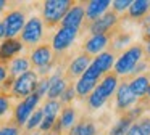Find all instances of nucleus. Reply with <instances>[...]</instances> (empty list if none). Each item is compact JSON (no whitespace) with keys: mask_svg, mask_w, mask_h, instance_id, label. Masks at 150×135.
Listing matches in <instances>:
<instances>
[{"mask_svg":"<svg viewBox=\"0 0 150 135\" xmlns=\"http://www.w3.org/2000/svg\"><path fill=\"white\" fill-rule=\"evenodd\" d=\"M118 87V76L111 71V72H107L103 76V79L100 80L97 87L92 90V93L87 98V105L89 108L92 109H100L102 106L107 103V100L116 92Z\"/></svg>","mask_w":150,"mask_h":135,"instance_id":"1","label":"nucleus"},{"mask_svg":"<svg viewBox=\"0 0 150 135\" xmlns=\"http://www.w3.org/2000/svg\"><path fill=\"white\" fill-rule=\"evenodd\" d=\"M74 2L71 0H47L42 3V22L47 27H55L62 22L63 16L66 15Z\"/></svg>","mask_w":150,"mask_h":135,"instance_id":"2","label":"nucleus"},{"mask_svg":"<svg viewBox=\"0 0 150 135\" xmlns=\"http://www.w3.org/2000/svg\"><path fill=\"white\" fill-rule=\"evenodd\" d=\"M144 56V47L140 44H134L131 45L127 50H124L123 53L120 55L116 61H115V71L113 72L116 76H124L127 77L131 74V71L134 69L137 63L142 60Z\"/></svg>","mask_w":150,"mask_h":135,"instance_id":"3","label":"nucleus"},{"mask_svg":"<svg viewBox=\"0 0 150 135\" xmlns=\"http://www.w3.org/2000/svg\"><path fill=\"white\" fill-rule=\"evenodd\" d=\"M37 80H39L37 74L34 72V71H31V69L26 71L24 74H21V76L15 77L10 96L11 98H23L24 100L26 96H29L31 93H34L36 85H37Z\"/></svg>","mask_w":150,"mask_h":135,"instance_id":"4","label":"nucleus"},{"mask_svg":"<svg viewBox=\"0 0 150 135\" xmlns=\"http://www.w3.org/2000/svg\"><path fill=\"white\" fill-rule=\"evenodd\" d=\"M2 24H4L5 39H16V35L23 31L24 24H26V13H24V10L15 8V10L7 11L4 19H2Z\"/></svg>","mask_w":150,"mask_h":135,"instance_id":"5","label":"nucleus"},{"mask_svg":"<svg viewBox=\"0 0 150 135\" xmlns=\"http://www.w3.org/2000/svg\"><path fill=\"white\" fill-rule=\"evenodd\" d=\"M44 39V22L39 16H33L26 21L23 31L20 34V40L23 45H37Z\"/></svg>","mask_w":150,"mask_h":135,"instance_id":"6","label":"nucleus"},{"mask_svg":"<svg viewBox=\"0 0 150 135\" xmlns=\"http://www.w3.org/2000/svg\"><path fill=\"white\" fill-rule=\"evenodd\" d=\"M39 101H40V98L36 95V93H31L29 96H26L24 100H21V101L15 106V109H13V117H11V122H13L16 127L21 129L28 122L29 116L34 112V109H36V106L39 105Z\"/></svg>","mask_w":150,"mask_h":135,"instance_id":"7","label":"nucleus"},{"mask_svg":"<svg viewBox=\"0 0 150 135\" xmlns=\"http://www.w3.org/2000/svg\"><path fill=\"white\" fill-rule=\"evenodd\" d=\"M118 22H120L118 15L113 10H108V11L103 13L100 18H97L95 21L89 22L86 27H87V31L91 32L92 35H100V34H108V32H111L113 29H116Z\"/></svg>","mask_w":150,"mask_h":135,"instance_id":"8","label":"nucleus"},{"mask_svg":"<svg viewBox=\"0 0 150 135\" xmlns=\"http://www.w3.org/2000/svg\"><path fill=\"white\" fill-rule=\"evenodd\" d=\"M78 29H73V27H60L58 31L55 32V35L52 37V50L53 53L57 55H62L71 47V44L76 40L78 37Z\"/></svg>","mask_w":150,"mask_h":135,"instance_id":"9","label":"nucleus"},{"mask_svg":"<svg viewBox=\"0 0 150 135\" xmlns=\"http://www.w3.org/2000/svg\"><path fill=\"white\" fill-rule=\"evenodd\" d=\"M84 16H86V3L84 2H79V3L74 2V5L63 16L60 24H62V27H73V29H78L79 31V27L84 22Z\"/></svg>","mask_w":150,"mask_h":135,"instance_id":"10","label":"nucleus"},{"mask_svg":"<svg viewBox=\"0 0 150 135\" xmlns=\"http://www.w3.org/2000/svg\"><path fill=\"white\" fill-rule=\"evenodd\" d=\"M53 58H55V53H53L52 47H50L49 44H40V45H37L36 48L31 50L29 63H31V66L39 69V68L47 66L49 63H52Z\"/></svg>","mask_w":150,"mask_h":135,"instance_id":"11","label":"nucleus"},{"mask_svg":"<svg viewBox=\"0 0 150 135\" xmlns=\"http://www.w3.org/2000/svg\"><path fill=\"white\" fill-rule=\"evenodd\" d=\"M134 103H137V98H136V95L131 92L129 85H127L126 79H124L123 82L118 84V87H116V111L123 114V112L127 111Z\"/></svg>","mask_w":150,"mask_h":135,"instance_id":"12","label":"nucleus"},{"mask_svg":"<svg viewBox=\"0 0 150 135\" xmlns=\"http://www.w3.org/2000/svg\"><path fill=\"white\" fill-rule=\"evenodd\" d=\"M92 63V56H89L87 53H81L68 64V68L65 69V79L73 80L76 77H81L82 74L86 72V69L89 68V64Z\"/></svg>","mask_w":150,"mask_h":135,"instance_id":"13","label":"nucleus"},{"mask_svg":"<svg viewBox=\"0 0 150 135\" xmlns=\"http://www.w3.org/2000/svg\"><path fill=\"white\" fill-rule=\"evenodd\" d=\"M113 31H115V29H113ZM113 31L108 32V34L91 35V37H89L87 40L84 42V45H82V48H84V53H87L89 56L102 53V51H103L105 48L108 47V44H110L111 35H113Z\"/></svg>","mask_w":150,"mask_h":135,"instance_id":"14","label":"nucleus"},{"mask_svg":"<svg viewBox=\"0 0 150 135\" xmlns=\"http://www.w3.org/2000/svg\"><path fill=\"white\" fill-rule=\"evenodd\" d=\"M23 48L24 45L21 44L20 39H4L0 44V63L8 66V63L15 60V56L21 53Z\"/></svg>","mask_w":150,"mask_h":135,"instance_id":"15","label":"nucleus"},{"mask_svg":"<svg viewBox=\"0 0 150 135\" xmlns=\"http://www.w3.org/2000/svg\"><path fill=\"white\" fill-rule=\"evenodd\" d=\"M131 92L136 95L137 100H142L147 96V92H149V87H150V74H140V76H136L127 82Z\"/></svg>","mask_w":150,"mask_h":135,"instance_id":"16","label":"nucleus"},{"mask_svg":"<svg viewBox=\"0 0 150 135\" xmlns=\"http://www.w3.org/2000/svg\"><path fill=\"white\" fill-rule=\"evenodd\" d=\"M111 5L110 0H92V2L86 3V16L89 22L95 21L97 18H100L103 13L108 11V6Z\"/></svg>","mask_w":150,"mask_h":135,"instance_id":"17","label":"nucleus"},{"mask_svg":"<svg viewBox=\"0 0 150 135\" xmlns=\"http://www.w3.org/2000/svg\"><path fill=\"white\" fill-rule=\"evenodd\" d=\"M113 64H115V55L110 53V51H102V53H98L97 56L92 60L91 68L94 71H97L100 76H105V74L111 69Z\"/></svg>","mask_w":150,"mask_h":135,"instance_id":"18","label":"nucleus"},{"mask_svg":"<svg viewBox=\"0 0 150 135\" xmlns=\"http://www.w3.org/2000/svg\"><path fill=\"white\" fill-rule=\"evenodd\" d=\"M68 135H97V127L91 117L82 116L74 125L68 130Z\"/></svg>","mask_w":150,"mask_h":135,"instance_id":"19","label":"nucleus"},{"mask_svg":"<svg viewBox=\"0 0 150 135\" xmlns=\"http://www.w3.org/2000/svg\"><path fill=\"white\" fill-rule=\"evenodd\" d=\"M147 13H150V0H136L127 8V16L136 21H140Z\"/></svg>","mask_w":150,"mask_h":135,"instance_id":"20","label":"nucleus"},{"mask_svg":"<svg viewBox=\"0 0 150 135\" xmlns=\"http://www.w3.org/2000/svg\"><path fill=\"white\" fill-rule=\"evenodd\" d=\"M31 63H29V58L26 56H18L15 60H11L8 63V76L11 77H18L21 74H24L26 71H29Z\"/></svg>","mask_w":150,"mask_h":135,"instance_id":"21","label":"nucleus"},{"mask_svg":"<svg viewBox=\"0 0 150 135\" xmlns=\"http://www.w3.org/2000/svg\"><path fill=\"white\" fill-rule=\"evenodd\" d=\"M131 39H132V37H131V34H127V32H120V31H116V29H115L113 35H111V40H110V44H111L110 53L116 55L118 51H121L131 42Z\"/></svg>","mask_w":150,"mask_h":135,"instance_id":"22","label":"nucleus"},{"mask_svg":"<svg viewBox=\"0 0 150 135\" xmlns=\"http://www.w3.org/2000/svg\"><path fill=\"white\" fill-rule=\"evenodd\" d=\"M58 121L63 130H69L76 124V109L73 106H65L62 109V114L58 116Z\"/></svg>","mask_w":150,"mask_h":135,"instance_id":"23","label":"nucleus"},{"mask_svg":"<svg viewBox=\"0 0 150 135\" xmlns=\"http://www.w3.org/2000/svg\"><path fill=\"white\" fill-rule=\"evenodd\" d=\"M97 82H98V80H92V79H84V77H79V80L76 82V85H74L76 95L81 96V98L91 95L92 90L97 87Z\"/></svg>","mask_w":150,"mask_h":135,"instance_id":"24","label":"nucleus"},{"mask_svg":"<svg viewBox=\"0 0 150 135\" xmlns=\"http://www.w3.org/2000/svg\"><path fill=\"white\" fill-rule=\"evenodd\" d=\"M132 124H134V122L131 121L129 117H126V116L123 114L120 119H118L116 124L110 129V135H126L127 129H129Z\"/></svg>","mask_w":150,"mask_h":135,"instance_id":"25","label":"nucleus"},{"mask_svg":"<svg viewBox=\"0 0 150 135\" xmlns=\"http://www.w3.org/2000/svg\"><path fill=\"white\" fill-rule=\"evenodd\" d=\"M62 103L58 100H47L42 106V112L44 116H49V117H58V112L62 111Z\"/></svg>","mask_w":150,"mask_h":135,"instance_id":"26","label":"nucleus"},{"mask_svg":"<svg viewBox=\"0 0 150 135\" xmlns=\"http://www.w3.org/2000/svg\"><path fill=\"white\" fill-rule=\"evenodd\" d=\"M44 119V112H42V108L39 109H34V112L29 116V119H28V122L24 125H26V130L28 132H33L36 127H39V124L42 122Z\"/></svg>","mask_w":150,"mask_h":135,"instance_id":"27","label":"nucleus"},{"mask_svg":"<svg viewBox=\"0 0 150 135\" xmlns=\"http://www.w3.org/2000/svg\"><path fill=\"white\" fill-rule=\"evenodd\" d=\"M74 96H76V90H74V85L73 84H68V87L65 89V92L62 93V96H60V103L62 105H66V106H69V103L74 100Z\"/></svg>","mask_w":150,"mask_h":135,"instance_id":"28","label":"nucleus"},{"mask_svg":"<svg viewBox=\"0 0 150 135\" xmlns=\"http://www.w3.org/2000/svg\"><path fill=\"white\" fill-rule=\"evenodd\" d=\"M11 108V96L0 93V117H4Z\"/></svg>","mask_w":150,"mask_h":135,"instance_id":"29","label":"nucleus"},{"mask_svg":"<svg viewBox=\"0 0 150 135\" xmlns=\"http://www.w3.org/2000/svg\"><path fill=\"white\" fill-rule=\"evenodd\" d=\"M47 90H49V77H42L40 80H37L34 93H36L39 98H42L44 95H47Z\"/></svg>","mask_w":150,"mask_h":135,"instance_id":"30","label":"nucleus"},{"mask_svg":"<svg viewBox=\"0 0 150 135\" xmlns=\"http://www.w3.org/2000/svg\"><path fill=\"white\" fill-rule=\"evenodd\" d=\"M131 0H115L111 2V6H113V11L116 13H123V11H127V8L131 6Z\"/></svg>","mask_w":150,"mask_h":135,"instance_id":"31","label":"nucleus"},{"mask_svg":"<svg viewBox=\"0 0 150 135\" xmlns=\"http://www.w3.org/2000/svg\"><path fill=\"white\" fill-rule=\"evenodd\" d=\"M0 135H20V127L13 124V122H7L5 125L0 127Z\"/></svg>","mask_w":150,"mask_h":135,"instance_id":"32","label":"nucleus"},{"mask_svg":"<svg viewBox=\"0 0 150 135\" xmlns=\"http://www.w3.org/2000/svg\"><path fill=\"white\" fill-rule=\"evenodd\" d=\"M149 66H150V63H149V61H145V60L142 58V60H140L139 63H137L136 66H134V69L131 71V74H129L127 77H136V76H140V74H142V72H144V71H145ZM124 79H126V77H124Z\"/></svg>","mask_w":150,"mask_h":135,"instance_id":"33","label":"nucleus"},{"mask_svg":"<svg viewBox=\"0 0 150 135\" xmlns=\"http://www.w3.org/2000/svg\"><path fill=\"white\" fill-rule=\"evenodd\" d=\"M55 121H57V117H49V116H44L42 122L39 124V132H45V134H49V132L52 130Z\"/></svg>","mask_w":150,"mask_h":135,"instance_id":"34","label":"nucleus"},{"mask_svg":"<svg viewBox=\"0 0 150 135\" xmlns=\"http://www.w3.org/2000/svg\"><path fill=\"white\" fill-rule=\"evenodd\" d=\"M136 124L139 125L142 135H150V117L149 116H144V117H139L136 121Z\"/></svg>","mask_w":150,"mask_h":135,"instance_id":"35","label":"nucleus"},{"mask_svg":"<svg viewBox=\"0 0 150 135\" xmlns=\"http://www.w3.org/2000/svg\"><path fill=\"white\" fill-rule=\"evenodd\" d=\"M7 77H8V66H7V64L0 63V84L4 82Z\"/></svg>","mask_w":150,"mask_h":135,"instance_id":"36","label":"nucleus"},{"mask_svg":"<svg viewBox=\"0 0 150 135\" xmlns=\"http://www.w3.org/2000/svg\"><path fill=\"white\" fill-rule=\"evenodd\" d=\"M126 135H142V132H140V129H139V125L134 122L132 125H131L129 129H127V132H126Z\"/></svg>","mask_w":150,"mask_h":135,"instance_id":"37","label":"nucleus"},{"mask_svg":"<svg viewBox=\"0 0 150 135\" xmlns=\"http://www.w3.org/2000/svg\"><path fill=\"white\" fill-rule=\"evenodd\" d=\"M144 40L150 42V26L149 27H144Z\"/></svg>","mask_w":150,"mask_h":135,"instance_id":"38","label":"nucleus"},{"mask_svg":"<svg viewBox=\"0 0 150 135\" xmlns=\"http://www.w3.org/2000/svg\"><path fill=\"white\" fill-rule=\"evenodd\" d=\"M5 6H7V2H5V0H0V13L5 10Z\"/></svg>","mask_w":150,"mask_h":135,"instance_id":"39","label":"nucleus"},{"mask_svg":"<svg viewBox=\"0 0 150 135\" xmlns=\"http://www.w3.org/2000/svg\"><path fill=\"white\" fill-rule=\"evenodd\" d=\"M4 24H2V19H0V39H4Z\"/></svg>","mask_w":150,"mask_h":135,"instance_id":"40","label":"nucleus"},{"mask_svg":"<svg viewBox=\"0 0 150 135\" xmlns=\"http://www.w3.org/2000/svg\"><path fill=\"white\" fill-rule=\"evenodd\" d=\"M144 51H145V53L149 55V58H150V42H147V45H145V50H144Z\"/></svg>","mask_w":150,"mask_h":135,"instance_id":"41","label":"nucleus"},{"mask_svg":"<svg viewBox=\"0 0 150 135\" xmlns=\"http://www.w3.org/2000/svg\"><path fill=\"white\" fill-rule=\"evenodd\" d=\"M147 100L150 101V87H149V92H147Z\"/></svg>","mask_w":150,"mask_h":135,"instance_id":"42","label":"nucleus"},{"mask_svg":"<svg viewBox=\"0 0 150 135\" xmlns=\"http://www.w3.org/2000/svg\"><path fill=\"white\" fill-rule=\"evenodd\" d=\"M29 135H40V132H31Z\"/></svg>","mask_w":150,"mask_h":135,"instance_id":"43","label":"nucleus"},{"mask_svg":"<svg viewBox=\"0 0 150 135\" xmlns=\"http://www.w3.org/2000/svg\"><path fill=\"white\" fill-rule=\"evenodd\" d=\"M45 135H55V134H52V132H49V134H45Z\"/></svg>","mask_w":150,"mask_h":135,"instance_id":"44","label":"nucleus"}]
</instances>
